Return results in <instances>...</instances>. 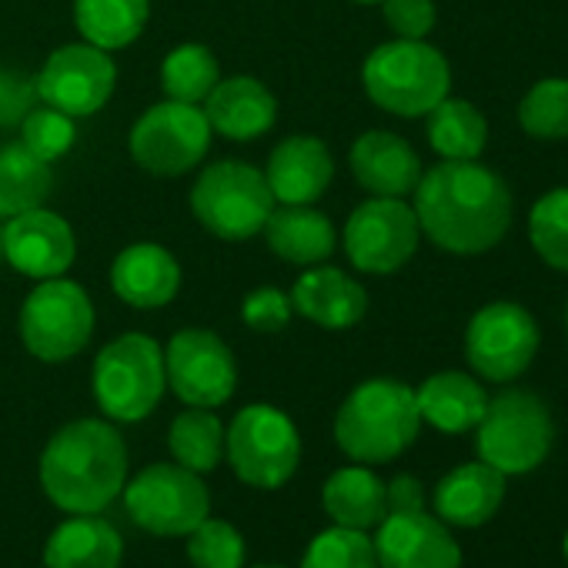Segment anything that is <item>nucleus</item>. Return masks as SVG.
<instances>
[{
  "mask_svg": "<svg viewBox=\"0 0 568 568\" xmlns=\"http://www.w3.org/2000/svg\"><path fill=\"white\" fill-rule=\"evenodd\" d=\"M267 247L292 264H318L335 251V227L325 214L305 204H284L264 221Z\"/></svg>",
  "mask_w": 568,
  "mask_h": 568,
  "instance_id": "nucleus-26",
  "label": "nucleus"
},
{
  "mask_svg": "<svg viewBox=\"0 0 568 568\" xmlns=\"http://www.w3.org/2000/svg\"><path fill=\"white\" fill-rule=\"evenodd\" d=\"M128 481V448L111 422L81 418L64 425L41 455L48 498L71 515L104 511Z\"/></svg>",
  "mask_w": 568,
  "mask_h": 568,
  "instance_id": "nucleus-2",
  "label": "nucleus"
},
{
  "mask_svg": "<svg viewBox=\"0 0 568 568\" xmlns=\"http://www.w3.org/2000/svg\"><path fill=\"white\" fill-rule=\"evenodd\" d=\"M241 318L254 332H281L292 318V298H284L277 288H257L244 298Z\"/></svg>",
  "mask_w": 568,
  "mask_h": 568,
  "instance_id": "nucleus-39",
  "label": "nucleus"
},
{
  "mask_svg": "<svg viewBox=\"0 0 568 568\" xmlns=\"http://www.w3.org/2000/svg\"><path fill=\"white\" fill-rule=\"evenodd\" d=\"M151 0H74V24L81 38L101 51L134 44L148 24Z\"/></svg>",
  "mask_w": 568,
  "mask_h": 568,
  "instance_id": "nucleus-28",
  "label": "nucleus"
},
{
  "mask_svg": "<svg viewBox=\"0 0 568 568\" xmlns=\"http://www.w3.org/2000/svg\"><path fill=\"white\" fill-rule=\"evenodd\" d=\"M302 568H378L375 541L368 531L335 525L312 538Z\"/></svg>",
  "mask_w": 568,
  "mask_h": 568,
  "instance_id": "nucleus-35",
  "label": "nucleus"
},
{
  "mask_svg": "<svg viewBox=\"0 0 568 568\" xmlns=\"http://www.w3.org/2000/svg\"><path fill=\"white\" fill-rule=\"evenodd\" d=\"M518 124L538 141L568 138V78H545L518 104Z\"/></svg>",
  "mask_w": 568,
  "mask_h": 568,
  "instance_id": "nucleus-33",
  "label": "nucleus"
},
{
  "mask_svg": "<svg viewBox=\"0 0 568 568\" xmlns=\"http://www.w3.org/2000/svg\"><path fill=\"white\" fill-rule=\"evenodd\" d=\"M121 495L128 515L144 531L161 538H178L194 531L211 511V495L201 475L168 462L138 471L131 481H124Z\"/></svg>",
  "mask_w": 568,
  "mask_h": 568,
  "instance_id": "nucleus-9",
  "label": "nucleus"
},
{
  "mask_svg": "<svg viewBox=\"0 0 568 568\" xmlns=\"http://www.w3.org/2000/svg\"><path fill=\"white\" fill-rule=\"evenodd\" d=\"M415 217L442 251L485 254L511 227V191L478 161H442L415 187Z\"/></svg>",
  "mask_w": 568,
  "mask_h": 568,
  "instance_id": "nucleus-1",
  "label": "nucleus"
},
{
  "mask_svg": "<svg viewBox=\"0 0 568 568\" xmlns=\"http://www.w3.org/2000/svg\"><path fill=\"white\" fill-rule=\"evenodd\" d=\"M435 515L452 528H481L505 501V475L485 462L452 468L435 485Z\"/></svg>",
  "mask_w": 568,
  "mask_h": 568,
  "instance_id": "nucleus-22",
  "label": "nucleus"
},
{
  "mask_svg": "<svg viewBox=\"0 0 568 568\" xmlns=\"http://www.w3.org/2000/svg\"><path fill=\"white\" fill-rule=\"evenodd\" d=\"M34 98H38L34 81L21 78L18 71H0V128L24 121L28 111L34 108Z\"/></svg>",
  "mask_w": 568,
  "mask_h": 568,
  "instance_id": "nucleus-40",
  "label": "nucleus"
},
{
  "mask_svg": "<svg viewBox=\"0 0 568 568\" xmlns=\"http://www.w3.org/2000/svg\"><path fill=\"white\" fill-rule=\"evenodd\" d=\"M368 98L395 118H422L448 98L452 68L425 41H388L375 48L362 71Z\"/></svg>",
  "mask_w": 568,
  "mask_h": 568,
  "instance_id": "nucleus-4",
  "label": "nucleus"
},
{
  "mask_svg": "<svg viewBox=\"0 0 568 568\" xmlns=\"http://www.w3.org/2000/svg\"><path fill=\"white\" fill-rule=\"evenodd\" d=\"M565 325H568V315H565Z\"/></svg>",
  "mask_w": 568,
  "mask_h": 568,
  "instance_id": "nucleus-46",
  "label": "nucleus"
},
{
  "mask_svg": "<svg viewBox=\"0 0 568 568\" xmlns=\"http://www.w3.org/2000/svg\"><path fill=\"white\" fill-rule=\"evenodd\" d=\"M111 288L131 308H164L181 288V267L161 244H131L111 267Z\"/></svg>",
  "mask_w": 568,
  "mask_h": 568,
  "instance_id": "nucleus-21",
  "label": "nucleus"
},
{
  "mask_svg": "<svg viewBox=\"0 0 568 568\" xmlns=\"http://www.w3.org/2000/svg\"><path fill=\"white\" fill-rule=\"evenodd\" d=\"M385 21L402 41H425L435 28V0H382Z\"/></svg>",
  "mask_w": 568,
  "mask_h": 568,
  "instance_id": "nucleus-38",
  "label": "nucleus"
},
{
  "mask_svg": "<svg viewBox=\"0 0 568 568\" xmlns=\"http://www.w3.org/2000/svg\"><path fill=\"white\" fill-rule=\"evenodd\" d=\"M78 244L71 224L44 207L14 214L4 224V257L11 261L14 271L48 281L61 277L74 264Z\"/></svg>",
  "mask_w": 568,
  "mask_h": 568,
  "instance_id": "nucleus-17",
  "label": "nucleus"
},
{
  "mask_svg": "<svg viewBox=\"0 0 568 568\" xmlns=\"http://www.w3.org/2000/svg\"><path fill=\"white\" fill-rule=\"evenodd\" d=\"M352 174L372 197H408L422 181V158L392 131H368L352 144Z\"/></svg>",
  "mask_w": 568,
  "mask_h": 568,
  "instance_id": "nucleus-19",
  "label": "nucleus"
},
{
  "mask_svg": "<svg viewBox=\"0 0 568 568\" xmlns=\"http://www.w3.org/2000/svg\"><path fill=\"white\" fill-rule=\"evenodd\" d=\"M538 325L528 308L515 302L485 305L465 332V358L475 375L501 385L525 375L538 352Z\"/></svg>",
  "mask_w": 568,
  "mask_h": 568,
  "instance_id": "nucleus-12",
  "label": "nucleus"
},
{
  "mask_svg": "<svg viewBox=\"0 0 568 568\" xmlns=\"http://www.w3.org/2000/svg\"><path fill=\"white\" fill-rule=\"evenodd\" d=\"M478 428V458L495 471L528 475L535 471L555 442V425L548 405L525 388H508L488 398Z\"/></svg>",
  "mask_w": 568,
  "mask_h": 568,
  "instance_id": "nucleus-5",
  "label": "nucleus"
},
{
  "mask_svg": "<svg viewBox=\"0 0 568 568\" xmlns=\"http://www.w3.org/2000/svg\"><path fill=\"white\" fill-rule=\"evenodd\" d=\"M21 131H24V148L34 151L41 161H58L61 154L71 151L74 138H78V128H74V118L64 114V111H54V108H31L28 118L21 121Z\"/></svg>",
  "mask_w": 568,
  "mask_h": 568,
  "instance_id": "nucleus-37",
  "label": "nucleus"
},
{
  "mask_svg": "<svg viewBox=\"0 0 568 568\" xmlns=\"http://www.w3.org/2000/svg\"><path fill=\"white\" fill-rule=\"evenodd\" d=\"M94 335V305L81 284L48 277L21 308V342L41 362H68Z\"/></svg>",
  "mask_w": 568,
  "mask_h": 568,
  "instance_id": "nucleus-10",
  "label": "nucleus"
},
{
  "mask_svg": "<svg viewBox=\"0 0 568 568\" xmlns=\"http://www.w3.org/2000/svg\"><path fill=\"white\" fill-rule=\"evenodd\" d=\"M254 568H284V565H254Z\"/></svg>",
  "mask_w": 568,
  "mask_h": 568,
  "instance_id": "nucleus-44",
  "label": "nucleus"
},
{
  "mask_svg": "<svg viewBox=\"0 0 568 568\" xmlns=\"http://www.w3.org/2000/svg\"><path fill=\"white\" fill-rule=\"evenodd\" d=\"M194 217L224 241L254 237L274 211V194L264 171L244 161H221L201 171L191 191Z\"/></svg>",
  "mask_w": 568,
  "mask_h": 568,
  "instance_id": "nucleus-8",
  "label": "nucleus"
},
{
  "mask_svg": "<svg viewBox=\"0 0 568 568\" xmlns=\"http://www.w3.org/2000/svg\"><path fill=\"white\" fill-rule=\"evenodd\" d=\"M322 505L332 515V521L342 528H358V531L378 528V521L388 515L385 481L368 465L338 468L322 488Z\"/></svg>",
  "mask_w": 568,
  "mask_h": 568,
  "instance_id": "nucleus-27",
  "label": "nucleus"
},
{
  "mask_svg": "<svg viewBox=\"0 0 568 568\" xmlns=\"http://www.w3.org/2000/svg\"><path fill=\"white\" fill-rule=\"evenodd\" d=\"M528 237L548 267L568 274V187H555L535 201L528 214Z\"/></svg>",
  "mask_w": 568,
  "mask_h": 568,
  "instance_id": "nucleus-34",
  "label": "nucleus"
},
{
  "mask_svg": "<svg viewBox=\"0 0 568 568\" xmlns=\"http://www.w3.org/2000/svg\"><path fill=\"white\" fill-rule=\"evenodd\" d=\"M428 144L442 161H478L488 144V124L475 104L445 98L428 111Z\"/></svg>",
  "mask_w": 568,
  "mask_h": 568,
  "instance_id": "nucleus-30",
  "label": "nucleus"
},
{
  "mask_svg": "<svg viewBox=\"0 0 568 568\" xmlns=\"http://www.w3.org/2000/svg\"><path fill=\"white\" fill-rule=\"evenodd\" d=\"M51 187L54 174L48 161H41L24 144L0 148V217L41 207L51 197Z\"/></svg>",
  "mask_w": 568,
  "mask_h": 568,
  "instance_id": "nucleus-29",
  "label": "nucleus"
},
{
  "mask_svg": "<svg viewBox=\"0 0 568 568\" xmlns=\"http://www.w3.org/2000/svg\"><path fill=\"white\" fill-rule=\"evenodd\" d=\"M292 308L328 332L355 328L368 312L365 288L338 267H312L292 288Z\"/></svg>",
  "mask_w": 568,
  "mask_h": 568,
  "instance_id": "nucleus-20",
  "label": "nucleus"
},
{
  "mask_svg": "<svg viewBox=\"0 0 568 568\" xmlns=\"http://www.w3.org/2000/svg\"><path fill=\"white\" fill-rule=\"evenodd\" d=\"M244 538L224 518H204L194 531H187V561L194 568H244Z\"/></svg>",
  "mask_w": 568,
  "mask_h": 568,
  "instance_id": "nucleus-36",
  "label": "nucleus"
},
{
  "mask_svg": "<svg viewBox=\"0 0 568 568\" xmlns=\"http://www.w3.org/2000/svg\"><path fill=\"white\" fill-rule=\"evenodd\" d=\"M124 538L98 515H71L44 545L48 568H121Z\"/></svg>",
  "mask_w": 568,
  "mask_h": 568,
  "instance_id": "nucleus-24",
  "label": "nucleus"
},
{
  "mask_svg": "<svg viewBox=\"0 0 568 568\" xmlns=\"http://www.w3.org/2000/svg\"><path fill=\"white\" fill-rule=\"evenodd\" d=\"M352 4H382V0H352Z\"/></svg>",
  "mask_w": 568,
  "mask_h": 568,
  "instance_id": "nucleus-42",
  "label": "nucleus"
},
{
  "mask_svg": "<svg viewBox=\"0 0 568 568\" xmlns=\"http://www.w3.org/2000/svg\"><path fill=\"white\" fill-rule=\"evenodd\" d=\"M565 558H568V535H565Z\"/></svg>",
  "mask_w": 568,
  "mask_h": 568,
  "instance_id": "nucleus-45",
  "label": "nucleus"
},
{
  "mask_svg": "<svg viewBox=\"0 0 568 568\" xmlns=\"http://www.w3.org/2000/svg\"><path fill=\"white\" fill-rule=\"evenodd\" d=\"M217 81H221L217 58L204 44H181L161 64V88L168 101L197 104L214 91Z\"/></svg>",
  "mask_w": 568,
  "mask_h": 568,
  "instance_id": "nucleus-32",
  "label": "nucleus"
},
{
  "mask_svg": "<svg viewBox=\"0 0 568 568\" xmlns=\"http://www.w3.org/2000/svg\"><path fill=\"white\" fill-rule=\"evenodd\" d=\"M415 402L422 422H428L445 435L471 432L488 408L485 388L465 372H438L425 378V385L415 392Z\"/></svg>",
  "mask_w": 568,
  "mask_h": 568,
  "instance_id": "nucleus-25",
  "label": "nucleus"
},
{
  "mask_svg": "<svg viewBox=\"0 0 568 568\" xmlns=\"http://www.w3.org/2000/svg\"><path fill=\"white\" fill-rule=\"evenodd\" d=\"M418 428L422 415L415 388L395 378H372L338 408L335 442L358 465H385L418 438Z\"/></svg>",
  "mask_w": 568,
  "mask_h": 568,
  "instance_id": "nucleus-3",
  "label": "nucleus"
},
{
  "mask_svg": "<svg viewBox=\"0 0 568 568\" xmlns=\"http://www.w3.org/2000/svg\"><path fill=\"white\" fill-rule=\"evenodd\" d=\"M372 541L378 568H462V548L452 528L425 508L388 511Z\"/></svg>",
  "mask_w": 568,
  "mask_h": 568,
  "instance_id": "nucleus-16",
  "label": "nucleus"
},
{
  "mask_svg": "<svg viewBox=\"0 0 568 568\" xmlns=\"http://www.w3.org/2000/svg\"><path fill=\"white\" fill-rule=\"evenodd\" d=\"M204 118L211 131L231 141H257L271 131L277 104L257 78H227L217 81L204 98Z\"/></svg>",
  "mask_w": 568,
  "mask_h": 568,
  "instance_id": "nucleus-23",
  "label": "nucleus"
},
{
  "mask_svg": "<svg viewBox=\"0 0 568 568\" xmlns=\"http://www.w3.org/2000/svg\"><path fill=\"white\" fill-rule=\"evenodd\" d=\"M168 448L181 468L204 475L224 458V425L211 408H187L174 418Z\"/></svg>",
  "mask_w": 568,
  "mask_h": 568,
  "instance_id": "nucleus-31",
  "label": "nucleus"
},
{
  "mask_svg": "<svg viewBox=\"0 0 568 568\" xmlns=\"http://www.w3.org/2000/svg\"><path fill=\"white\" fill-rule=\"evenodd\" d=\"M0 254H4V231H0Z\"/></svg>",
  "mask_w": 568,
  "mask_h": 568,
  "instance_id": "nucleus-43",
  "label": "nucleus"
},
{
  "mask_svg": "<svg viewBox=\"0 0 568 568\" xmlns=\"http://www.w3.org/2000/svg\"><path fill=\"white\" fill-rule=\"evenodd\" d=\"M164 352L148 335H121L94 362V398L114 422L148 418L164 395Z\"/></svg>",
  "mask_w": 568,
  "mask_h": 568,
  "instance_id": "nucleus-6",
  "label": "nucleus"
},
{
  "mask_svg": "<svg viewBox=\"0 0 568 568\" xmlns=\"http://www.w3.org/2000/svg\"><path fill=\"white\" fill-rule=\"evenodd\" d=\"M264 178H267L274 201L312 204L328 191V184L335 178V164H332L325 141H318L312 134H295V138H284L271 151Z\"/></svg>",
  "mask_w": 568,
  "mask_h": 568,
  "instance_id": "nucleus-18",
  "label": "nucleus"
},
{
  "mask_svg": "<svg viewBox=\"0 0 568 568\" xmlns=\"http://www.w3.org/2000/svg\"><path fill=\"white\" fill-rule=\"evenodd\" d=\"M418 217L405 197H372L345 224V254L365 274H392L418 251Z\"/></svg>",
  "mask_w": 568,
  "mask_h": 568,
  "instance_id": "nucleus-13",
  "label": "nucleus"
},
{
  "mask_svg": "<svg viewBox=\"0 0 568 568\" xmlns=\"http://www.w3.org/2000/svg\"><path fill=\"white\" fill-rule=\"evenodd\" d=\"M224 452L244 485L281 488L298 471L302 435L284 412L271 405H247L224 432Z\"/></svg>",
  "mask_w": 568,
  "mask_h": 568,
  "instance_id": "nucleus-7",
  "label": "nucleus"
},
{
  "mask_svg": "<svg viewBox=\"0 0 568 568\" xmlns=\"http://www.w3.org/2000/svg\"><path fill=\"white\" fill-rule=\"evenodd\" d=\"M388 511H422L425 508V488L415 475H395L385 485Z\"/></svg>",
  "mask_w": 568,
  "mask_h": 568,
  "instance_id": "nucleus-41",
  "label": "nucleus"
},
{
  "mask_svg": "<svg viewBox=\"0 0 568 568\" xmlns=\"http://www.w3.org/2000/svg\"><path fill=\"white\" fill-rule=\"evenodd\" d=\"M114 81H118V68L108 58V51L84 41L54 51L41 68L34 88L48 108L64 111L71 118H91L114 94Z\"/></svg>",
  "mask_w": 568,
  "mask_h": 568,
  "instance_id": "nucleus-15",
  "label": "nucleus"
},
{
  "mask_svg": "<svg viewBox=\"0 0 568 568\" xmlns=\"http://www.w3.org/2000/svg\"><path fill=\"white\" fill-rule=\"evenodd\" d=\"M171 392L191 408H217L234 395L237 365L231 348L207 328H184L164 352Z\"/></svg>",
  "mask_w": 568,
  "mask_h": 568,
  "instance_id": "nucleus-14",
  "label": "nucleus"
},
{
  "mask_svg": "<svg viewBox=\"0 0 568 568\" xmlns=\"http://www.w3.org/2000/svg\"><path fill=\"white\" fill-rule=\"evenodd\" d=\"M131 158L161 178H178L197 168L211 148V124L204 111L181 101L148 108L131 128Z\"/></svg>",
  "mask_w": 568,
  "mask_h": 568,
  "instance_id": "nucleus-11",
  "label": "nucleus"
}]
</instances>
